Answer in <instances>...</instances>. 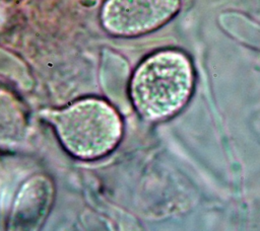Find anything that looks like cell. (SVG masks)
Returning a JSON list of instances; mask_svg holds the SVG:
<instances>
[{
  "label": "cell",
  "mask_w": 260,
  "mask_h": 231,
  "mask_svg": "<svg viewBox=\"0 0 260 231\" xmlns=\"http://www.w3.org/2000/svg\"><path fill=\"white\" fill-rule=\"evenodd\" d=\"M190 62L181 53L164 51L147 58L135 71L130 94L137 111L146 120H159L177 111L191 92Z\"/></svg>",
  "instance_id": "1"
},
{
  "label": "cell",
  "mask_w": 260,
  "mask_h": 231,
  "mask_svg": "<svg viewBox=\"0 0 260 231\" xmlns=\"http://www.w3.org/2000/svg\"><path fill=\"white\" fill-rule=\"evenodd\" d=\"M63 146L75 157L93 159L110 152L119 142L122 124L107 102L86 98L60 110H46Z\"/></svg>",
  "instance_id": "2"
},
{
  "label": "cell",
  "mask_w": 260,
  "mask_h": 231,
  "mask_svg": "<svg viewBox=\"0 0 260 231\" xmlns=\"http://www.w3.org/2000/svg\"><path fill=\"white\" fill-rule=\"evenodd\" d=\"M179 7L180 0H107L101 18L110 32L135 35L164 24Z\"/></svg>",
  "instance_id": "3"
}]
</instances>
